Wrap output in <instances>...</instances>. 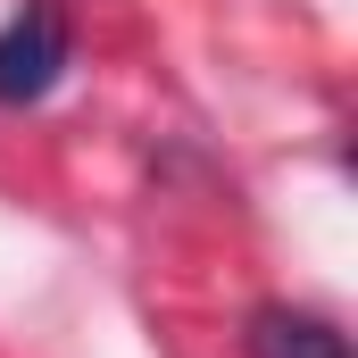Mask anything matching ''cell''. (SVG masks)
<instances>
[{
  "mask_svg": "<svg viewBox=\"0 0 358 358\" xmlns=\"http://www.w3.org/2000/svg\"><path fill=\"white\" fill-rule=\"evenodd\" d=\"M67 76V17L50 0H25L8 25H0V100L25 108Z\"/></svg>",
  "mask_w": 358,
  "mask_h": 358,
  "instance_id": "1",
  "label": "cell"
},
{
  "mask_svg": "<svg viewBox=\"0 0 358 358\" xmlns=\"http://www.w3.org/2000/svg\"><path fill=\"white\" fill-rule=\"evenodd\" d=\"M242 342H250V358H350V342H342L325 317H308V308H283V300L250 317V334H242Z\"/></svg>",
  "mask_w": 358,
  "mask_h": 358,
  "instance_id": "2",
  "label": "cell"
}]
</instances>
